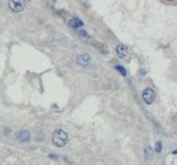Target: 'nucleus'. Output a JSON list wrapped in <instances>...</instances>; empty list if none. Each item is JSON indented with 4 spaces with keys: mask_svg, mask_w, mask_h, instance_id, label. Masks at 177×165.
Instances as JSON below:
<instances>
[{
    "mask_svg": "<svg viewBox=\"0 0 177 165\" xmlns=\"http://www.w3.org/2000/svg\"><path fill=\"white\" fill-rule=\"evenodd\" d=\"M52 142L55 147H64L68 143V134L62 129H58L52 133Z\"/></svg>",
    "mask_w": 177,
    "mask_h": 165,
    "instance_id": "nucleus-1",
    "label": "nucleus"
},
{
    "mask_svg": "<svg viewBox=\"0 0 177 165\" xmlns=\"http://www.w3.org/2000/svg\"><path fill=\"white\" fill-rule=\"evenodd\" d=\"M8 6L14 13H21L26 6V0H9Z\"/></svg>",
    "mask_w": 177,
    "mask_h": 165,
    "instance_id": "nucleus-2",
    "label": "nucleus"
},
{
    "mask_svg": "<svg viewBox=\"0 0 177 165\" xmlns=\"http://www.w3.org/2000/svg\"><path fill=\"white\" fill-rule=\"evenodd\" d=\"M142 98L147 105H151L155 101V91L152 88H145L142 92Z\"/></svg>",
    "mask_w": 177,
    "mask_h": 165,
    "instance_id": "nucleus-3",
    "label": "nucleus"
},
{
    "mask_svg": "<svg viewBox=\"0 0 177 165\" xmlns=\"http://www.w3.org/2000/svg\"><path fill=\"white\" fill-rule=\"evenodd\" d=\"M116 53L120 58H124L128 55V48L125 45H118L116 48Z\"/></svg>",
    "mask_w": 177,
    "mask_h": 165,
    "instance_id": "nucleus-4",
    "label": "nucleus"
},
{
    "mask_svg": "<svg viewBox=\"0 0 177 165\" xmlns=\"http://www.w3.org/2000/svg\"><path fill=\"white\" fill-rule=\"evenodd\" d=\"M17 138H18V140L20 142H28V141L30 140V134H29V132L27 131L22 130L17 134Z\"/></svg>",
    "mask_w": 177,
    "mask_h": 165,
    "instance_id": "nucleus-5",
    "label": "nucleus"
},
{
    "mask_svg": "<svg viewBox=\"0 0 177 165\" xmlns=\"http://www.w3.org/2000/svg\"><path fill=\"white\" fill-rule=\"evenodd\" d=\"M90 61H91V57L88 54H81L77 57V64L81 67H86Z\"/></svg>",
    "mask_w": 177,
    "mask_h": 165,
    "instance_id": "nucleus-6",
    "label": "nucleus"
},
{
    "mask_svg": "<svg viewBox=\"0 0 177 165\" xmlns=\"http://www.w3.org/2000/svg\"><path fill=\"white\" fill-rule=\"evenodd\" d=\"M70 25H71V27L76 29V28H79V27H81V26H83V23L77 18H73L71 21H70Z\"/></svg>",
    "mask_w": 177,
    "mask_h": 165,
    "instance_id": "nucleus-7",
    "label": "nucleus"
},
{
    "mask_svg": "<svg viewBox=\"0 0 177 165\" xmlns=\"http://www.w3.org/2000/svg\"><path fill=\"white\" fill-rule=\"evenodd\" d=\"M144 156H145L146 160H149L150 158L152 157V151H151V147H147L144 150Z\"/></svg>",
    "mask_w": 177,
    "mask_h": 165,
    "instance_id": "nucleus-8",
    "label": "nucleus"
},
{
    "mask_svg": "<svg viewBox=\"0 0 177 165\" xmlns=\"http://www.w3.org/2000/svg\"><path fill=\"white\" fill-rule=\"evenodd\" d=\"M115 69H116V70L118 71V72H120V73H121L123 76H126V74H127V73H126V70L122 67V65H116Z\"/></svg>",
    "mask_w": 177,
    "mask_h": 165,
    "instance_id": "nucleus-9",
    "label": "nucleus"
},
{
    "mask_svg": "<svg viewBox=\"0 0 177 165\" xmlns=\"http://www.w3.org/2000/svg\"><path fill=\"white\" fill-rule=\"evenodd\" d=\"M162 148H163L162 142H161V141H158V142H156V144H155V151L158 152V153H161Z\"/></svg>",
    "mask_w": 177,
    "mask_h": 165,
    "instance_id": "nucleus-10",
    "label": "nucleus"
},
{
    "mask_svg": "<svg viewBox=\"0 0 177 165\" xmlns=\"http://www.w3.org/2000/svg\"><path fill=\"white\" fill-rule=\"evenodd\" d=\"M166 1H168V2H172V1H174V0H166Z\"/></svg>",
    "mask_w": 177,
    "mask_h": 165,
    "instance_id": "nucleus-11",
    "label": "nucleus"
}]
</instances>
